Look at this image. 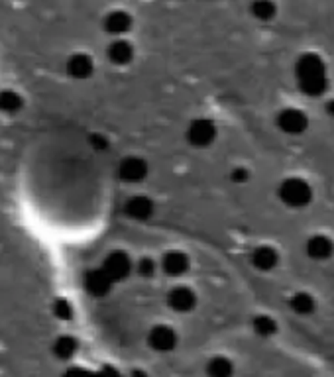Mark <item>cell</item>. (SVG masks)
<instances>
[{"instance_id": "6da1fadb", "label": "cell", "mask_w": 334, "mask_h": 377, "mask_svg": "<svg viewBox=\"0 0 334 377\" xmlns=\"http://www.w3.org/2000/svg\"><path fill=\"white\" fill-rule=\"evenodd\" d=\"M297 87L307 97H321L328 89V69L324 59L315 51L301 53L295 61Z\"/></svg>"}, {"instance_id": "7a4b0ae2", "label": "cell", "mask_w": 334, "mask_h": 377, "mask_svg": "<svg viewBox=\"0 0 334 377\" xmlns=\"http://www.w3.org/2000/svg\"><path fill=\"white\" fill-rule=\"evenodd\" d=\"M277 196L283 205L291 208H303L312 201V187L303 177H287L279 183Z\"/></svg>"}, {"instance_id": "3957f363", "label": "cell", "mask_w": 334, "mask_h": 377, "mask_svg": "<svg viewBox=\"0 0 334 377\" xmlns=\"http://www.w3.org/2000/svg\"><path fill=\"white\" fill-rule=\"evenodd\" d=\"M185 136H187V142L193 146V148H208L217 136H219V128L217 124L210 120V118H195L191 124L187 126V132H185Z\"/></svg>"}, {"instance_id": "277c9868", "label": "cell", "mask_w": 334, "mask_h": 377, "mask_svg": "<svg viewBox=\"0 0 334 377\" xmlns=\"http://www.w3.org/2000/svg\"><path fill=\"white\" fill-rule=\"evenodd\" d=\"M277 128L287 136H301L309 128V116L299 108H283L276 116Z\"/></svg>"}, {"instance_id": "5b68a950", "label": "cell", "mask_w": 334, "mask_h": 377, "mask_svg": "<svg viewBox=\"0 0 334 377\" xmlns=\"http://www.w3.org/2000/svg\"><path fill=\"white\" fill-rule=\"evenodd\" d=\"M179 344V334L169 324H156L148 332V346L158 354H169Z\"/></svg>"}, {"instance_id": "8992f818", "label": "cell", "mask_w": 334, "mask_h": 377, "mask_svg": "<svg viewBox=\"0 0 334 377\" xmlns=\"http://www.w3.org/2000/svg\"><path fill=\"white\" fill-rule=\"evenodd\" d=\"M101 267H103L104 274L108 275L112 281H122V279H126L128 275L132 274V260H130V255H128L126 251L115 250L104 258Z\"/></svg>"}, {"instance_id": "52a82bcc", "label": "cell", "mask_w": 334, "mask_h": 377, "mask_svg": "<svg viewBox=\"0 0 334 377\" xmlns=\"http://www.w3.org/2000/svg\"><path fill=\"white\" fill-rule=\"evenodd\" d=\"M118 177L124 181V183H140L148 177V171H150V165L144 158H138V156H130V158H124V160L118 163Z\"/></svg>"}, {"instance_id": "ba28073f", "label": "cell", "mask_w": 334, "mask_h": 377, "mask_svg": "<svg viewBox=\"0 0 334 377\" xmlns=\"http://www.w3.org/2000/svg\"><path fill=\"white\" fill-rule=\"evenodd\" d=\"M197 293L195 289H191L189 285H177L173 287L167 295V305L169 309L175 312H191L197 307Z\"/></svg>"}, {"instance_id": "9c48e42d", "label": "cell", "mask_w": 334, "mask_h": 377, "mask_svg": "<svg viewBox=\"0 0 334 377\" xmlns=\"http://www.w3.org/2000/svg\"><path fill=\"white\" fill-rule=\"evenodd\" d=\"M189 265H191V260L181 250L165 251L162 255V260H160V269L165 275H169V277H181V275H185L189 271Z\"/></svg>"}, {"instance_id": "30bf717a", "label": "cell", "mask_w": 334, "mask_h": 377, "mask_svg": "<svg viewBox=\"0 0 334 377\" xmlns=\"http://www.w3.org/2000/svg\"><path fill=\"white\" fill-rule=\"evenodd\" d=\"M305 253L315 262H326L334 253V242L324 234H315L305 242Z\"/></svg>"}, {"instance_id": "8fae6325", "label": "cell", "mask_w": 334, "mask_h": 377, "mask_svg": "<svg viewBox=\"0 0 334 377\" xmlns=\"http://www.w3.org/2000/svg\"><path fill=\"white\" fill-rule=\"evenodd\" d=\"M112 283H115V281L104 274L103 267L92 269V271H89V274L85 275V287H87V291H89L91 295H94V297H104V295H108L110 289H112Z\"/></svg>"}, {"instance_id": "7c38bea8", "label": "cell", "mask_w": 334, "mask_h": 377, "mask_svg": "<svg viewBox=\"0 0 334 377\" xmlns=\"http://www.w3.org/2000/svg\"><path fill=\"white\" fill-rule=\"evenodd\" d=\"M65 69H67V75L73 79H89L94 71V61L87 53H73L67 59Z\"/></svg>"}, {"instance_id": "4fadbf2b", "label": "cell", "mask_w": 334, "mask_h": 377, "mask_svg": "<svg viewBox=\"0 0 334 377\" xmlns=\"http://www.w3.org/2000/svg\"><path fill=\"white\" fill-rule=\"evenodd\" d=\"M153 208H156L153 201H151L150 196H146V194L130 196L126 201V206H124L128 217L134 218V220H148L153 215Z\"/></svg>"}, {"instance_id": "5bb4252c", "label": "cell", "mask_w": 334, "mask_h": 377, "mask_svg": "<svg viewBox=\"0 0 334 377\" xmlns=\"http://www.w3.org/2000/svg\"><path fill=\"white\" fill-rule=\"evenodd\" d=\"M103 26L108 34L115 35L116 40H120L132 28V16L124 10H115L106 14Z\"/></svg>"}, {"instance_id": "9a60e30c", "label": "cell", "mask_w": 334, "mask_h": 377, "mask_svg": "<svg viewBox=\"0 0 334 377\" xmlns=\"http://www.w3.org/2000/svg\"><path fill=\"white\" fill-rule=\"evenodd\" d=\"M250 262L258 271H272L279 263V253L272 246H258L250 255Z\"/></svg>"}, {"instance_id": "2e32d148", "label": "cell", "mask_w": 334, "mask_h": 377, "mask_svg": "<svg viewBox=\"0 0 334 377\" xmlns=\"http://www.w3.org/2000/svg\"><path fill=\"white\" fill-rule=\"evenodd\" d=\"M108 59L115 63V65H128L132 59H134V46L120 37V40H115L110 46H108Z\"/></svg>"}, {"instance_id": "e0dca14e", "label": "cell", "mask_w": 334, "mask_h": 377, "mask_svg": "<svg viewBox=\"0 0 334 377\" xmlns=\"http://www.w3.org/2000/svg\"><path fill=\"white\" fill-rule=\"evenodd\" d=\"M289 307L293 312H297L301 317H309L317 310V299L312 297L307 291H297L289 299Z\"/></svg>"}, {"instance_id": "ac0fdd59", "label": "cell", "mask_w": 334, "mask_h": 377, "mask_svg": "<svg viewBox=\"0 0 334 377\" xmlns=\"http://www.w3.org/2000/svg\"><path fill=\"white\" fill-rule=\"evenodd\" d=\"M252 328L258 336L262 338H269L277 332V320L274 317H267V315H258L252 320Z\"/></svg>"}, {"instance_id": "d6986e66", "label": "cell", "mask_w": 334, "mask_h": 377, "mask_svg": "<svg viewBox=\"0 0 334 377\" xmlns=\"http://www.w3.org/2000/svg\"><path fill=\"white\" fill-rule=\"evenodd\" d=\"M77 352V340L71 336H61L53 344V354L61 358V360H69Z\"/></svg>"}, {"instance_id": "ffe728a7", "label": "cell", "mask_w": 334, "mask_h": 377, "mask_svg": "<svg viewBox=\"0 0 334 377\" xmlns=\"http://www.w3.org/2000/svg\"><path fill=\"white\" fill-rule=\"evenodd\" d=\"M22 108V97L14 91H0V110L12 115Z\"/></svg>"}, {"instance_id": "44dd1931", "label": "cell", "mask_w": 334, "mask_h": 377, "mask_svg": "<svg viewBox=\"0 0 334 377\" xmlns=\"http://www.w3.org/2000/svg\"><path fill=\"white\" fill-rule=\"evenodd\" d=\"M250 12H252V16L256 20L269 22L276 16L277 6L274 2H253V4H250Z\"/></svg>"}, {"instance_id": "7402d4cb", "label": "cell", "mask_w": 334, "mask_h": 377, "mask_svg": "<svg viewBox=\"0 0 334 377\" xmlns=\"http://www.w3.org/2000/svg\"><path fill=\"white\" fill-rule=\"evenodd\" d=\"M158 269H160V263L156 262L153 258H142L138 262V274L142 277H146V279L153 277V275L158 274Z\"/></svg>"}, {"instance_id": "603a6c76", "label": "cell", "mask_w": 334, "mask_h": 377, "mask_svg": "<svg viewBox=\"0 0 334 377\" xmlns=\"http://www.w3.org/2000/svg\"><path fill=\"white\" fill-rule=\"evenodd\" d=\"M231 177H232V181H234V183L242 185V183H246L248 179H250V173H248V169H244V167H234L231 173Z\"/></svg>"}, {"instance_id": "cb8c5ba5", "label": "cell", "mask_w": 334, "mask_h": 377, "mask_svg": "<svg viewBox=\"0 0 334 377\" xmlns=\"http://www.w3.org/2000/svg\"><path fill=\"white\" fill-rule=\"evenodd\" d=\"M69 315H71L69 303L58 301V303H56V317H59V319H69Z\"/></svg>"}, {"instance_id": "d4e9b609", "label": "cell", "mask_w": 334, "mask_h": 377, "mask_svg": "<svg viewBox=\"0 0 334 377\" xmlns=\"http://www.w3.org/2000/svg\"><path fill=\"white\" fill-rule=\"evenodd\" d=\"M94 148H106V140L101 136H92V142H91Z\"/></svg>"}, {"instance_id": "484cf974", "label": "cell", "mask_w": 334, "mask_h": 377, "mask_svg": "<svg viewBox=\"0 0 334 377\" xmlns=\"http://www.w3.org/2000/svg\"><path fill=\"white\" fill-rule=\"evenodd\" d=\"M326 112H328V116L334 118V99H331V101L326 103Z\"/></svg>"}]
</instances>
